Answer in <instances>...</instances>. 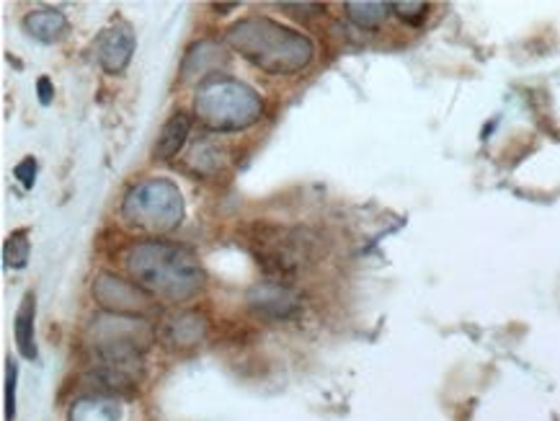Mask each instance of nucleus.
I'll list each match as a JSON object with an SVG mask.
<instances>
[{
	"label": "nucleus",
	"mask_w": 560,
	"mask_h": 421,
	"mask_svg": "<svg viewBox=\"0 0 560 421\" xmlns=\"http://www.w3.org/2000/svg\"><path fill=\"white\" fill-rule=\"evenodd\" d=\"M34 292H26L22 308H18L16 321H13V334H16V346L26 359H37V344H34Z\"/></svg>",
	"instance_id": "39448f33"
},
{
	"label": "nucleus",
	"mask_w": 560,
	"mask_h": 421,
	"mask_svg": "<svg viewBox=\"0 0 560 421\" xmlns=\"http://www.w3.org/2000/svg\"><path fill=\"white\" fill-rule=\"evenodd\" d=\"M204 334V318L196 314H181L176 318H168L166 326H163V339L168 344L179 346H194Z\"/></svg>",
	"instance_id": "f03ea898"
},
{
	"label": "nucleus",
	"mask_w": 560,
	"mask_h": 421,
	"mask_svg": "<svg viewBox=\"0 0 560 421\" xmlns=\"http://www.w3.org/2000/svg\"><path fill=\"white\" fill-rule=\"evenodd\" d=\"M119 419V406H114L112 400H84L73 409L71 421H117Z\"/></svg>",
	"instance_id": "6e6552de"
},
{
	"label": "nucleus",
	"mask_w": 560,
	"mask_h": 421,
	"mask_svg": "<svg viewBox=\"0 0 560 421\" xmlns=\"http://www.w3.org/2000/svg\"><path fill=\"white\" fill-rule=\"evenodd\" d=\"M5 421H13L16 417V365L9 359L5 365Z\"/></svg>",
	"instance_id": "9d476101"
},
{
	"label": "nucleus",
	"mask_w": 560,
	"mask_h": 421,
	"mask_svg": "<svg viewBox=\"0 0 560 421\" xmlns=\"http://www.w3.org/2000/svg\"><path fill=\"white\" fill-rule=\"evenodd\" d=\"M393 3H346V13L359 29H378Z\"/></svg>",
	"instance_id": "0eeeda50"
},
{
	"label": "nucleus",
	"mask_w": 560,
	"mask_h": 421,
	"mask_svg": "<svg viewBox=\"0 0 560 421\" xmlns=\"http://www.w3.org/2000/svg\"><path fill=\"white\" fill-rule=\"evenodd\" d=\"M249 305L254 308L256 316L269 318V321H284V318H292L300 310L297 297L292 295L290 284L279 282L256 284L249 292Z\"/></svg>",
	"instance_id": "f257e3e1"
},
{
	"label": "nucleus",
	"mask_w": 560,
	"mask_h": 421,
	"mask_svg": "<svg viewBox=\"0 0 560 421\" xmlns=\"http://www.w3.org/2000/svg\"><path fill=\"white\" fill-rule=\"evenodd\" d=\"M16 179L22 181L24 189H31L34 187V179H37V163H34V158H26L16 166Z\"/></svg>",
	"instance_id": "f8f14e48"
},
{
	"label": "nucleus",
	"mask_w": 560,
	"mask_h": 421,
	"mask_svg": "<svg viewBox=\"0 0 560 421\" xmlns=\"http://www.w3.org/2000/svg\"><path fill=\"white\" fill-rule=\"evenodd\" d=\"M129 54H132V34L127 29H109V34L101 39V63L106 71L119 73L127 65Z\"/></svg>",
	"instance_id": "20e7f679"
},
{
	"label": "nucleus",
	"mask_w": 560,
	"mask_h": 421,
	"mask_svg": "<svg viewBox=\"0 0 560 421\" xmlns=\"http://www.w3.org/2000/svg\"><path fill=\"white\" fill-rule=\"evenodd\" d=\"M26 29H29L31 37L42 39V42H52L60 31L65 29V18L54 11H39L26 16Z\"/></svg>",
	"instance_id": "423d86ee"
},
{
	"label": "nucleus",
	"mask_w": 560,
	"mask_h": 421,
	"mask_svg": "<svg viewBox=\"0 0 560 421\" xmlns=\"http://www.w3.org/2000/svg\"><path fill=\"white\" fill-rule=\"evenodd\" d=\"M395 16L403 18L406 24L419 26L429 13V3H393Z\"/></svg>",
	"instance_id": "9b49d317"
},
{
	"label": "nucleus",
	"mask_w": 560,
	"mask_h": 421,
	"mask_svg": "<svg viewBox=\"0 0 560 421\" xmlns=\"http://www.w3.org/2000/svg\"><path fill=\"white\" fill-rule=\"evenodd\" d=\"M26 259H29V238L26 230H16L5 243V264L13 269H24Z\"/></svg>",
	"instance_id": "1a4fd4ad"
},
{
	"label": "nucleus",
	"mask_w": 560,
	"mask_h": 421,
	"mask_svg": "<svg viewBox=\"0 0 560 421\" xmlns=\"http://www.w3.org/2000/svg\"><path fill=\"white\" fill-rule=\"evenodd\" d=\"M189 127H191L189 114L176 112L174 117L163 125V130L158 135V142H155V158H161V161L174 158V155L181 151L183 142H187Z\"/></svg>",
	"instance_id": "7ed1b4c3"
},
{
	"label": "nucleus",
	"mask_w": 560,
	"mask_h": 421,
	"mask_svg": "<svg viewBox=\"0 0 560 421\" xmlns=\"http://www.w3.org/2000/svg\"><path fill=\"white\" fill-rule=\"evenodd\" d=\"M37 88H39V101H42V106H50V101H52V84H50V78H39Z\"/></svg>",
	"instance_id": "ddd939ff"
}]
</instances>
